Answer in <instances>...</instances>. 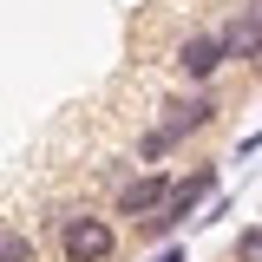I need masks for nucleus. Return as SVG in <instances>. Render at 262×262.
Masks as SVG:
<instances>
[{
	"instance_id": "39448f33",
	"label": "nucleus",
	"mask_w": 262,
	"mask_h": 262,
	"mask_svg": "<svg viewBox=\"0 0 262 262\" xmlns=\"http://www.w3.org/2000/svg\"><path fill=\"white\" fill-rule=\"evenodd\" d=\"M216 39H223V53H229V59H262V13H256V7L229 13V27L216 33Z\"/></svg>"
},
{
	"instance_id": "423d86ee",
	"label": "nucleus",
	"mask_w": 262,
	"mask_h": 262,
	"mask_svg": "<svg viewBox=\"0 0 262 262\" xmlns=\"http://www.w3.org/2000/svg\"><path fill=\"white\" fill-rule=\"evenodd\" d=\"M164 196H170V177H164V170H151V177H131L125 190H118V216H138V223H144Z\"/></svg>"
},
{
	"instance_id": "f257e3e1",
	"label": "nucleus",
	"mask_w": 262,
	"mask_h": 262,
	"mask_svg": "<svg viewBox=\"0 0 262 262\" xmlns=\"http://www.w3.org/2000/svg\"><path fill=\"white\" fill-rule=\"evenodd\" d=\"M210 118H216V98H210V92L170 98V105H164V118H158V131H144V144H138V158H144V164H158L164 151H177V144H184L190 131H203Z\"/></svg>"
},
{
	"instance_id": "1a4fd4ad",
	"label": "nucleus",
	"mask_w": 262,
	"mask_h": 262,
	"mask_svg": "<svg viewBox=\"0 0 262 262\" xmlns=\"http://www.w3.org/2000/svg\"><path fill=\"white\" fill-rule=\"evenodd\" d=\"M151 262H184V249H177V243H170V249H158V256Z\"/></svg>"
},
{
	"instance_id": "0eeeda50",
	"label": "nucleus",
	"mask_w": 262,
	"mask_h": 262,
	"mask_svg": "<svg viewBox=\"0 0 262 262\" xmlns=\"http://www.w3.org/2000/svg\"><path fill=\"white\" fill-rule=\"evenodd\" d=\"M0 262H33V236L27 229H0Z\"/></svg>"
},
{
	"instance_id": "9d476101",
	"label": "nucleus",
	"mask_w": 262,
	"mask_h": 262,
	"mask_svg": "<svg viewBox=\"0 0 262 262\" xmlns=\"http://www.w3.org/2000/svg\"><path fill=\"white\" fill-rule=\"evenodd\" d=\"M249 7H256V13H262V0H249Z\"/></svg>"
},
{
	"instance_id": "6e6552de",
	"label": "nucleus",
	"mask_w": 262,
	"mask_h": 262,
	"mask_svg": "<svg viewBox=\"0 0 262 262\" xmlns=\"http://www.w3.org/2000/svg\"><path fill=\"white\" fill-rule=\"evenodd\" d=\"M236 262H262V223L236 236Z\"/></svg>"
},
{
	"instance_id": "7ed1b4c3",
	"label": "nucleus",
	"mask_w": 262,
	"mask_h": 262,
	"mask_svg": "<svg viewBox=\"0 0 262 262\" xmlns=\"http://www.w3.org/2000/svg\"><path fill=\"white\" fill-rule=\"evenodd\" d=\"M210 190H216V170H210V164H203L196 177H184V184H170V196H164L158 210L144 216V236H170V229H184V223L196 216V203H203Z\"/></svg>"
},
{
	"instance_id": "20e7f679",
	"label": "nucleus",
	"mask_w": 262,
	"mask_h": 262,
	"mask_svg": "<svg viewBox=\"0 0 262 262\" xmlns=\"http://www.w3.org/2000/svg\"><path fill=\"white\" fill-rule=\"evenodd\" d=\"M223 59H229V53H223V39H216V33H190V39L177 46V72H184L190 85H203Z\"/></svg>"
},
{
	"instance_id": "f03ea898",
	"label": "nucleus",
	"mask_w": 262,
	"mask_h": 262,
	"mask_svg": "<svg viewBox=\"0 0 262 262\" xmlns=\"http://www.w3.org/2000/svg\"><path fill=\"white\" fill-rule=\"evenodd\" d=\"M53 229H59V256H66V262H112V256H118V229H112V216L59 210Z\"/></svg>"
}]
</instances>
